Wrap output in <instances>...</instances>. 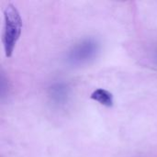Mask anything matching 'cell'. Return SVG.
I'll use <instances>...</instances> for the list:
<instances>
[{
	"label": "cell",
	"instance_id": "6da1fadb",
	"mask_svg": "<svg viewBox=\"0 0 157 157\" xmlns=\"http://www.w3.org/2000/svg\"><path fill=\"white\" fill-rule=\"evenodd\" d=\"M4 26L2 43L6 57L12 56L17 43L22 32V18L17 8L11 3L7 4L3 10Z\"/></svg>",
	"mask_w": 157,
	"mask_h": 157
},
{
	"label": "cell",
	"instance_id": "7a4b0ae2",
	"mask_svg": "<svg viewBox=\"0 0 157 157\" xmlns=\"http://www.w3.org/2000/svg\"><path fill=\"white\" fill-rule=\"evenodd\" d=\"M100 51L99 41L92 37L81 40L66 53V62L72 66H80L93 61Z\"/></svg>",
	"mask_w": 157,
	"mask_h": 157
},
{
	"label": "cell",
	"instance_id": "3957f363",
	"mask_svg": "<svg viewBox=\"0 0 157 157\" xmlns=\"http://www.w3.org/2000/svg\"><path fill=\"white\" fill-rule=\"evenodd\" d=\"M48 97L51 102L56 107L65 106L71 97L70 86L63 81L55 82L48 89Z\"/></svg>",
	"mask_w": 157,
	"mask_h": 157
},
{
	"label": "cell",
	"instance_id": "277c9868",
	"mask_svg": "<svg viewBox=\"0 0 157 157\" xmlns=\"http://www.w3.org/2000/svg\"><path fill=\"white\" fill-rule=\"evenodd\" d=\"M90 98L107 108H111L114 105V97L112 93L104 88L94 90L90 95Z\"/></svg>",
	"mask_w": 157,
	"mask_h": 157
},
{
	"label": "cell",
	"instance_id": "5b68a950",
	"mask_svg": "<svg viewBox=\"0 0 157 157\" xmlns=\"http://www.w3.org/2000/svg\"><path fill=\"white\" fill-rule=\"evenodd\" d=\"M153 61H154V63H155V64L157 66V47L155 49V51H154V52H153Z\"/></svg>",
	"mask_w": 157,
	"mask_h": 157
}]
</instances>
